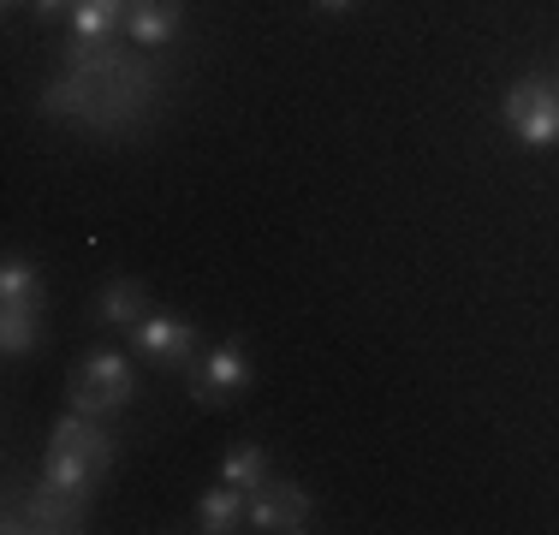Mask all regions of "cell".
Here are the masks:
<instances>
[{"instance_id":"3","label":"cell","mask_w":559,"mask_h":535,"mask_svg":"<svg viewBox=\"0 0 559 535\" xmlns=\"http://www.w3.org/2000/svg\"><path fill=\"white\" fill-rule=\"evenodd\" d=\"M500 119L512 126V138L524 150H548L559 143V78H518L500 102Z\"/></svg>"},{"instance_id":"9","label":"cell","mask_w":559,"mask_h":535,"mask_svg":"<svg viewBox=\"0 0 559 535\" xmlns=\"http://www.w3.org/2000/svg\"><path fill=\"white\" fill-rule=\"evenodd\" d=\"M126 31L138 48H167L173 36H179V7H173V0H131Z\"/></svg>"},{"instance_id":"6","label":"cell","mask_w":559,"mask_h":535,"mask_svg":"<svg viewBox=\"0 0 559 535\" xmlns=\"http://www.w3.org/2000/svg\"><path fill=\"white\" fill-rule=\"evenodd\" d=\"M250 524L298 535L310 524V494H304L298 482H257V488H250Z\"/></svg>"},{"instance_id":"12","label":"cell","mask_w":559,"mask_h":535,"mask_svg":"<svg viewBox=\"0 0 559 535\" xmlns=\"http://www.w3.org/2000/svg\"><path fill=\"white\" fill-rule=\"evenodd\" d=\"M221 482H233V488H257V482H269V452L262 447H233L221 459Z\"/></svg>"},{"instance_id":"11","label":"cell","mask_w":559,"mask_h":535,"mask_svg":"<svg viewBox=\"0 0 559 535\" xmlns=\"http://www.w3.org/2000/svg\"><path fill=\"white\" fill-rule=\"evenodd\" d=\"M245 494H250V488H233V482H221V488L203 500V530H209V535L238 530V518L250 512V500H245Z\"/></svg>"},{"instance_id":"13","label":"cell","mask_w":559,"mask_h":535,"mask_svg":"<svg viewBox=\"0 0 559 535\" xmlns=\"http://www.w3.org/2000/svg\"><path fill=\"white\" fill-rule=\"evenodd\" d=\"M316 7H328V12H345V7H352V0H316Z\"/></svg>"},{"instance_id":"14","label":"cell","mask_w":559,"mask_h":535,"mask_svg":"<svg viewBox=\"0 0 559 535\" xmlns=\"http://www.w3.org/2000/svg\"><path fill=\"white\" fill-rule=\"evenodd\" d=\"M66 7V0H36V12H60Z\"/></svg>"},{"instance_id":"8","label":"cell","mask_w":559,"mask_h":535,"mask_svg":"<svg viewBox=\"0 0 559 535\" xmlns=\"http://www.w3.org/2000/svg\"><path fill=\"white\" fill-rule=\"evenodd\" d=\"M245 387H250V364H245V352H238V345H221V352L203 364V381H197V399H203V405H221V399L245 393Z\"/></svg>"},{"instance_id":"10","label":"cell","mask_w":559,"mask_h":535,"mask_svg":"<svg viewBox=\"0 0 559 535\" xmlns=\"http://www.w3.org/2000/svg\"><path fill=\"white\" fill-rule=\"evenodd\" d=\"M102 316L119 321V328H138V321L150 316V286H138V280H114V286L102 292Z\"/></svg>"},{"instance_id":"5","label":"cell","mask_w":559,"mask_h":535,"mask_svg":"<svg viewBox=\"0 0 559 535\" xmlns=\"http://www.w3.org/2000/svg\"><path fill=\"white\" fill-rule=\"evenodd\" d=\"M90 518V494L60 488V482H36L31 500H24V524L19 530H43V535H66V530H84Z\"/></svg>"},{"instance_id":"4","label":"cell","mask_w":559,"mask_h":535,"mask_svg":"<svg viewBox=\"0 0 559 535\" xmlns=\"http://www.w3.org/2000/svg\"><path fill=\"white\" fill-rule=\"evenodd\" d=\"M131 364L119 352H90L84 364H78V374H72V411L78 417H114L119 405H131Z\"/></svg>"},{"instance_id":"7","label":"cell","mask_w":559,"mask_h":535,"mask_svg":"<svg viewBox=\"0 0 559 535\" xmlns=\"http://www.w3.org/2000/svg\"><path fill=\"white\" fill-rule=\"evenodd\" d=\"M131 340H138V352L155 357V364H185L197 333H191V321H179V316H143L138 328H131Z\"/></svg>"},{"instance_id":"1","label":"cell","mask_w":559,"mask_h":535,"mask_svg":"<svg viewBox=\"0 0 559 535\" xmlns=\"http://www.w3.org/2000/svg\"><path fill=\"white\" fill-rule=\"evenodd\" d=\"M108 464H114V447H108V435H102V428H90V417H78V411H72V417L55 423L48 452H43V476L48 482L90 494L102 476H108Z\"/></svg>"},{"instance_id":"2","label":"cell","mask_w":559,"mask_h":535,"mask_svg":"<svg viewBox=\"0 0 559 535\" xmlns=\"http://www.w3.org/2000/svg\"><path fill=\"white\" fill-rule=\"evenodd\" d=\"M0 345H7V357H24L43 345V280L19 257L0 268Z\"/></svg>"}]
</instances>
